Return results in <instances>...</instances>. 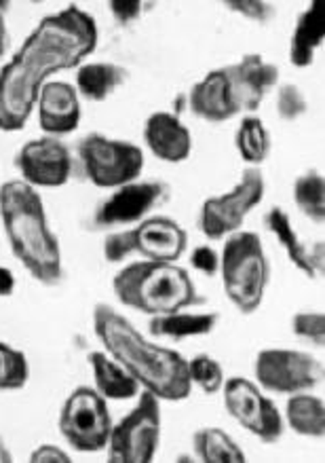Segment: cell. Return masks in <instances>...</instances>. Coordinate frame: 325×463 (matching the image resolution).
I'll list each match as a JSON object with an SVG mask.
<instances>
[{"instance_id":"cell-1","label":"cell","mask_w":325,"mask_h":463,"mask_svg":"<svg viewBox=\"0 0 325 463\" xmlns=\"http://www.w3.org/2000/svg\"><path fill=\"white\" fill-rule=\"evenodd\" d=\"M98 39L96 20L77 5L42 17L20 52L0 68V131L22 129L47 79L83 64Z\"/></svg>"},{"instance_id":"cell-2","label":"cell","mask_w":325,"mask_h":463,"mask_svg":"<svg viewBox=\"0 0 325 463\" xmlns=\"http://www.w3.org/2000/svg\"><path fill=\"white\" fill-rule=\"evenodd\" d=\"M93 330L108 355H112L144 390L159 400L180 402L192 392L189 360L170 347L150 343L115 307H93Z\"/></svg>"},{"instance_id":"cell-3","label":"cell","mask_w":325,"mask_h":463,"mask_svg":"<svg viewBox=\"0 0 325 463\" xmlns=\"http://www.w3.org/2000/svg\"><path fill=\"white\" fill-rule=\"evenodd\" d=\"M0 218L14 256L26 271L53 286L61 279V248L49 227L45 203L34 186L23 180H9L0 186Z\"/></svg>"},{"instance_id":"cell-4","label":"cell","mask_w":325,"mask_h":463,"mask_svg":"<svg viewBox=\"0 0 325 463\" xmlns=\"http://www.w3.org/2000/svg\"><path fill=\"white\" fill-rule=\"evenodd\" d=\"M112 290L123 305L148 316L173 314L201 303L189 271L176 262H131L115 275Z\"/></svg>"},{"instance_id":"cell-5","label":"cell","mask_w":325,"mask_h":463,"mask_svg":"<svg viewBox=\"0 0 325 463\" xmlns=\"http://www.w3.org/2000/svg\"><path fill=\"white\" fill-rule=\"evenodd\" d=\"M224 292L241 314L260 309L271 279V267L262 240L249 231H237L224 243L220 256Z\"/></svg>"},{"instance_id":"cell-6","label":"cell","mask_w":325,"mask_h":463,"mask_svg":"<svg viewBox=\"0 0 325 463\" xmlns=\"http://www.w3.org/2000/svg\"><path fill=\"white\" fill-rule=\"evenodd\" d=\"M161 442V404L153 392L144 390L135 409L112 425L108 444L110 463H150Z\"/></svg>"},{"instance_id":"cell-7","label":"cell","mask_w":325,"mask_h":463,"mask_svg":"<svg viewBox=\"0 0 325 463\" xmlns=\"http://www.w3.org/2000/svg\"><path fill=\"white\" fill-rule=\"evenodd\" d=\"M87 178L99 189H116L140 178L144 153L127 140H115L102 134L85 136L79 144Z\"/></svg>"},{"instance_id":"cell-8","label":"cell","mask_w":325,"mask_h":463,"mask_svg":"<svg viewBox=\"0 0 325 463\" xmlns=\"http://www.w3.org/2000/svg\"><path fill=\"white\" fill-rule=\"evenodd\" d=\"M60 431L72 449L98 453L106 449L112 431V417L106 398L93 387H77L60 412Z\"/></svg>"},{"instance_id":"cell-9","label":"cell","mask_w":325,"mask_h":463,"mask_svg":"<svg viewBox=\"0 0 325 463\" xmlns=\"http://www.w3.org/2000/svg\"><path fill=\"white\" fill-rule=\"evenodd\" d=\"M266 191L265 174L258 165L247 167L241 180L224 195L209 197L201 208V231L208 240H222L243 227L249 212L262 202Z\"/></svg>"},{"instance_id":"cell-10","label":"cell","mask_w":325,"mask_h":463,"mask_svg":"<svg viewBox=\"0 0 325 463\" xmlns=\"http://www.w3.org/2000/svg\"><path fill=\"white\" fill-rule=\"evenodd\" d=\"M255 383L274 393H300L323 381V364L296 349H262L254 360Z\"/></svg>"},{"instance_id":"cell-11","label":"cell","mask_w":325,"mask_h":463,"mask_svg":"<svg viewBox=\"0 0 325 463\" xmlns=\"http://www.w3.org/2000/svg\"><path fill=\"white\" fill-rule=\"evenodd\" d=\"M224 406L230 417L237 419L241 428L254 434L258 440L273 444L283 436L285 419L271 398L265 393L254 381L246 377H233L224 381L222 385Z\"/></svg>"},{"instance_id":"cell-12","label":"cell","mask_w":325,"mask_h":463,"mask_svg":"<svg viewBox=\"0 0 325 463\" xmlns=\"http://www.w3.org/2000/svg\"><path fill=\"white\" fill-rule=\"evenodd\" d=\"M170 195L172 189L161 180H153V183H135L134 180V183L116 186L115 193L98 205L93 224L98 229L137 224L150 212L165 203Z\"/></svg>"},{"instance_id":"cell-13","label":"cell","mask_w":325,"mask_h":463,"mask_svg":"<svg viewBox=\"0 0 325 463\" xmlns=\"http://www.w3.org/2000/svg\"><path fill=\"white\" fill-rule=\"evenodd\" d=\"M15 165L23 183L34 186V189L36 186L58 189L72 176L70 150L53 136H42L23 144L15 157Z\"/></svg>"},{"instance_id":"cell-14","label":"cell","mask_w":325,"mask_h":463,"mask_svg":"<svg viewBox=\"0 0 325 463\" xmlns=\"http://www.w3.org/2000/svg\"><path fill=\"white\" fill-rule=\"evenodd\" d=\"M230 91L239 112H255L265 102L266 93L279 83V68L273 61L262 58L260 53L243 55L235 64L224 66Z\"/></svg>"},{"instance_id":"cell-15","label":"cell","mask_w":325,"mask_h":463,"mask_svg":"<svg viewBox=\"0 0 325 463\" xmlns=\"http://www.w3.org/2000/svg\"><path fill=\"white\" fill-rule=\"evenodd\" d=\"M134 254H142L144 260L176 262L189 248V235L172 218H144L129 229Z\"/></svg>"},{"instance_id":"cell-16","label":"cell","mask_w":325,"mask_h":463,"mask_svg":"<svg viewBox=\"0 0 325 463\" xmlns=\"http://www.w3.org/2000/svg\"><path fill=\"white\" fill-rule=\"evenodd\" d=\"M39 106V123L47 136H66L80 123V96L77 87L47 80L36 99Z\"/></svg>"},{"instance_id":"cell-17","label":"cell","mask_w":325,"mask_h":463,"mask_svg":"<svg viewBox=\"0 0 325 463\" xmlns=\"http://www.w3.org/2000/svg\"><path fill=\"white\" fill-rule=\"evenodd\" d=\"M144 140L154 157L167 164H180L190 157V129L173 112H153L144 123Z\"/></svg>"},{"instance_id":"cell-18","label":"cell","mask_w":325,"mask_h":463,"mask_svg":"<svg viewBox=\"0 0 325 463\" xmlns=\"http://www.w3.org/2000/svg\"><path fill=\"white\" fill-rule=\"evenodd\" d=\"M189 106L192 115L209 123H224L239 115L224 68L208 72L192 87L189 93Z\"/></svg>"},{"instance_id":"cell-19","label":"cell","mask_w":325,"mask_h":463,"mask_svg":"<svg viewBox=\"0 0 325 463\" xmlns=\"http://www.w3.org/2000/svg\"><path fill=\"white\" fill-rule=\"evenodd\" d=\"M265 227L277 237L281 248L285 250L287 259L296 265L298 271H302L306 278L317 279L323 275V241L315 248H306V243L300 240L296 229L292 227L290 216L283 208L274 205L265 214Z\"/></svg>"},{"instance_id":"cell-20","label":"cell","mask_w":325,"mask_h":463,"mask_svg":"<svg viewBox=\"0 0 325 463\" xmlns=\"http://www.w3.org/2000/svg\"><path fill=\"white\" fill-rule=\"evenodd\" d=\"M325 34V14L323 3H311L298 15L290 41V61L296 68H309L315 60L317 49L323 45Z\"/></svg>"},{"instance_id":"cell-21","label":"cell","mask_w":325,"mask_h":463,"mask_svg":"<svg viewBox=\"0 0 325 463\" xmlns=\"http://www.w3.org/2000/svg\"><path fill=\"white\" fill-rule=\"evenodd\" d=\"M89 364L93 371L96 390L106 400H129L135 398L140 392V383L112 358L104 352H91Z\"/></svg>"},{"instance_id":"cell-22","label":"cell","mask_w":325,"mask_h":463,"mask_svg":"<svg viewBox=\"0 0 325 463\" xmlns=\"http://www.w3.org/2000/svg\"><path fill=\"white\" fill-rule=\"evenodd\" d=\"M127 68L112 64V61L83 64L77 72V91L89 102H104L118 87L127 83Z\"/></svg>"},{"instance_id":"cell-23","label":"cell","mask_w":325,"mask_h":463,"mask_svg":"<svg viewBox=\"0 0 325 463\" xmlns=\"http://www.w3.org/2000/svg\"><path fill=\"white\" fill-rule=\"evenodd\" d=\"M218 314H189V311H173V314L154 316L148 324V330L154 336H165L172 341H184L192 336H205L216 328Z\"/></svg>"},{"instance_id":"cell-24","label":"cell","mask_w":325,"mask_h":463,"mask_svg":"<svg viewBox=\"0 0 325 463\" xmlns=\"http://www.w3.org/2000/svg\"><path fill=\"white\" fill-rule=\"evenodd\" d=\"M287 425L300 436L323 438L325 436V404L321 398L311 393H292L287 400Z\"/></svg>"},{"instance_id":"cell-25","label":"cell","mask_w":325,"mask_h":463,"mask_svg":"<svg viewBox=\"0 0 325 463\" xmlns=\"http://www.w3.org/2000/svg\"><path fill=\"white\" fill-rule=\"evenodd\" d=\"M192 447L203 463H243L246 453L220 428H201L192 436Z\"/></svg>"},{"instance_id":"cell-26","label":"cell","mask_w":325,"mask_h":463,"mask_svg":"<svg viewBox=\"0 0 325 463\" xmlns=\"http://www.w3.org/2000/svg\"><path fill=\"white\" fill-rule=\"evenodd\" d=\"M235 144L243 161H247V164L252 165H258L262 161H266L273 146L271 136H268L265 123L254 115L241 118L239 129H237L235 136Z\"/></svg>"},{"instance_id":"cell-27","label":"cell","mask_w":325,"mask_h":463,"mask_svg":"<svg viewBox=\"0 0 325 463\" xmlns=\"http://www.w3.org/2000/svg\"><path fill=\"white\" fill-rule=\"evenodd\" d=\"M293 202L304 216L312 222L323 224L325 221V178L321 172L309 170L300 174L293 183Z\"/></svg>"},{"instance_id":"cell-28","label":"cell","mask_w":325,"mask_h":463,"mask_svg":"<svg viewBox=\"0 0 325 463\" xmlns=\"http://www.w3.org/2000/svg\"><path fill=\"white\" fill-rule=\"evenodd\" d=\"M30 379V364L20 349L0 341V392L22 390Z\"/></svg>"},{"instance_id":"cell-29","label":"cell","mask_w":325,"mask_h":463,"mask_svg":"<svg viewBox=\"0 0 325 463\" xmlns=\"http://www.w3.org/2000/svg\"><path fill=\"white\" fill-rule=\"evenodd\" d=\"M189 377L192 385H199L205 393L222 392L224 371L222 364L211 355H195L189 360Z\"/></svg>"},{"instance_id":"cell-30","label":"cell","mask_w":325,"mask_h":463,"mask_svg":"<svg viewBox=\"0 0 325 463\" xmlns=\"http://www.w3.org/2000/svg\"><path fill=\"white\" fill-rule=\"evenodd\" d=\"M309 110V102H306L304 91L298 85L285 83L279 87L277 91V115L281 121H298L300 117L306 115Z\"/></svg>"},{"instance_id":"cell-31","label":"cell","mask_w":325,"mask_h":463,"mask_svg":"<svg viewBox=\"0 0 325 463\" xmlns=\"http://www.w3.org/2000/svg\"><path fill=\"white\" fill-rule=\"evenodd\" d=\"M292 328L300 339L312 343L315 347L325 345V316L323 314H317V311H300V314L293 316Z\"/></svg>"},{"instance_id":"cell-32","label":"cell","mask_w":325,"mask_h":463,"mask_svg":"<svg viewBox=\"0 0 325 463\" xmlns=\"http://www.w3.org/2000/svg\"><path fill=\"white\" fill-rule=\"evenodd\" d=\"M227 7L233 14H239L241 17L255 24H268L277 15L273 5L265 3V0H230V3H227Z\"/></svg>"},{"instance_id":"cell-33","label":"cell","mask_w":325,"mask_h":463,"mask_svg":"<svg viewBox=\"0 0 325 463\" xmlns=\"http://www.w3.org/2000/svg\"><path fill=\"white\" fill-rule=\"evenodd\" d=\"M131 254H134V246H131L129 231L112 233L104 240V256L108 262H121Z\"/></svg>"},{"instance_id":"cell-34","label":"cell","mask_w":325,"mask_h":463,"mask_svg":"<svg viewBox=\"0 0 325 463\" xmlns=\"http://www.w3.org/2000/svg\"><path fill=\"white\" fill-rule=\"evenodd\" d=\"M190 265L203 275L214 278V275L220 273V256L211 246H197L190 254Z\"/></svg>"},{"instance_id":"cell-35","label":"cell","mask_w":325,"mask_h":463,"mask_svg":"<svg viewBox=\"0 0 325 463\" xmlns=\"http://www.w3.org/2000/svg\"><path fill=\"white\" fill-rule=\"evenodd\" d=\"M142 9H144V5L140 3V0H112L110 3L112 17H115L118 24H123V26L140 20Z\"/></svg>"},{"instance_id":"cell-36","label":"cell","mask_w":325,"mask_h":463,"mask_svg":"<svg viewBox=\"0 0 325 463\" xmlns=\"http://www.w3.org/2000/svg\"><path fill=\"white\" fill-rule=\"evenodd\" d=\"M30 461L32 463H70L72 457L68 455L64 449L58 447V444H41V447H36L32 450Z\"/></svg>"},{"instance_id":"cell-37","label":"cell","mask_w":325,"mask_h":463,"mask_svg":"<svg viewBox=\"0 0 325 463\" xmlns=\"http://www.w3.org/2000/svg\"><path fill=\"white\" fill-rule=\"evenodd\" d=\"M15 292V275L11 269L0 267V297H11Z\"/></svg>"},{"instance_id":"cell-38","label":"cell","mask_w":325,"mask_h":463,"mask_svg":"<svg viewBox=\"0 0 325 463\" xmlns=\"http://www.w3.org/2000/svg\"><path fill=\"white\" fill-rule=\"evenodd\" d=\"M5 7L7 5H0V60L7 53L9 47V33H7V20H5Z\"/></svg>"},{"instance_id":"cell-39","label":"cell","mask_w":325,"mask_h":463,"mask_svg":"<svg viewBox=\"0 0 325 463\" xmlns=\"http://www.w3.org/2000/svg\"><path fill=\"white\" fill-rule=\"evenodd\" d=\"M14 461V455H11V450L7 444H5L3 438H0V463H11Z\"/></svg>"}]
</instances>
